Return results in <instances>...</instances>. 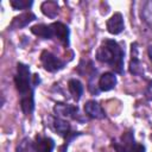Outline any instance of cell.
I'll return each mask as SVG.
<instances>
[{"label":"cell","mask_w":152,"mask_h":152,"mask_svg":"<svg viewBox=\"0 0 152 152\" xmlns=\"http://www.w3.org/2000/svg\"><path fill=\"white\" fill-rule=\"evenodd\" d=\"M14 84L20 96V107L23 113L26 116L31 115L34 109V84L32 81L28 65L20 62L17 64Z\"/></svg>","instance_id":"6da1fadb"},{"label":"cell","mask_w":152,"mask_h":152,"mask_svg":"<svg viewBox=\"0 0 152 152\" xmlns=\"http://www.w3.org/2000/svg\"><path fill=\"white\" fill-rule=\"evenodd\" d=\"M96 59L108 64L115 72L124 71V50L113 39H104L96 51Z\"/></svg>","instance_id":"7a4b0ae2"},{"label":"cell","mask_w":152,"mask_h":152,"mask_svg":"<svg viewBox=\"0 0 152 152\" xmlns=\"http://www.w3.org/2000/svg\"><path fill=\"white\" fill-rule=\"evenodd\" d=\"M40 62L44 66V69L49 72H56V71H59L61 69L64 68L65 65V62L61 61L59 58H57L55 55H52L51 52L44 50L42 53H40Z\"/></svg>","instance_id":"3957f363"},{"label":"cell","mask_w":152,"mask_h":152,"mask_svg":"<svg viewBox=\"0 0 152 152\" xmlns=\"http://www.w3.org/2000/svg\"><path fill=\"white\" fill-rule=\"evenodd\" d=\"M50 26H51L53 37L57 38L65 48H68L69 44H70V40H69V37H70L69 27L65 24L61 23V21H55V23L50 24Z\"/></svg>","instance_id":"277c9868"},{"label":"cell","mask_w":152,"mask_h":152,"mask_svg":"<svg viewBox=\"0 0 152 152\" xmlns=\"http://www.w3.org/2000/svg\"><path fill=\"white\" fill-rule=\"evenodd\" d=\"M53 112L56 115H58L61 118H70V119H75V120L80 115L77 106L66 104V103H62V102H57L53 106Z\"/></svg>","instance_id":"5b68a950"},{"label":"cell","mask_w":152,"mask_h":152,"mask_svg":"<svg viewBox=\"0 0 152 152\" xmlns=\"http://www.w3.org/2000/svg\"><path fill=\"white\" fill-rule=\"evenodd\" d=\"M107 31L110 34H119L124 31L125 24H124V18L120 12L114 13L108 20H107Z\"/></svg>","instance_id":"8992f818"},{"label":"cell","mask_w":152,"mask_h":152,"mask_svg":"<svg viewBox=\"0 0 152 152\" xmlns=\"http://www.w3.org/2000/svg\"><path fill=\"white\" fill-rule=\"evenodd\" d=\"M36 20V15L32 12H25L21 13L17 17H14L8 26L10 30H17V28H23L25 26H27L31 21Z\"/></svg>","instance_id":"52a82bcc"},{"label":"cell","mask_w":152,"mask_h":152,"mask_svg":"<svg viewBox=\"0 0 152 152\" xmlns=\"http://www.w3.org/2000/svg\"><path fill=\"white\" fill-rule=\"evenodd\" d=\"M84 112L88 116L93 118V119H104L106 118V113L102 109V107L94 100L87 101L84 104Z\"/></svg>","instance_id":"ba28073f"},{"label":"cell","mask_w":152,"mask_h":152,"mask_svg":"<svg viewBox=\"0 0 152 152\" xmlns=\"http://www.w3.org/2000/svg\"><path fill=\"white\" fill-rule=\"evenodd\" d=\"M116 86V76L110 72H103L99 78V89L102 91H109Z\"/></svg>","instance_id":"9c48e42d"},{"label":"cell","mask_w":152,"mask_h":152,"mask_svg":"<svg viewBox=\"0 0 152 152\" xmlns=\"http://www.w3.org/2000/svg\"><path fill=\"white\" fill-rule=\"evenodd\" d=\"M34 148L36 152H52L55 148V141L49 137L37 135L34 141Z\"/></svg>","instance_id":"30bf717a"},{"label":"cell","mask_w":152,"mask_h":152,"mask_svg":"<svg viewBox=\"0 0 152 152\" xmlns=\"http://www.w3.org/2000/svg\"><path fill=\"white\" fill-rule=\"evenodd\" d=\"M132 59L129 62V72L133 75H140L142 74V65L141 62L138 58V44H132Z\"/></svg>","instance_id":"8fae6325"},{"label":"cell","mask_w":152,"mask_h":152,"mask_svg":"<svg viewBox=\"0 0 152 152\" xmlns=\"http://www.w3.org/2000/svg\"><path fill=\"white\" fill-rule=\"evenodd\" d=\"M31 32L43 39H51L53 38V34H52V30H51V26L50 25H45V24H37V25H33L31 27Z\"/></svg>","instance_id":"7c38bea8"},{"label":"cell","mask_w":152,"mask_h":152,"mask_svg":"<svg viewBox=\"0 0 152 152\" xmlns=\"http://www.w3.org/2000/svg\"><path fill=\"white\" fill-rule=\"evenodd\" d=\"M68 88H69V91H70V94L72 95L74 100H76V101H78V100L81 99V96L83 95V86H82V83H81L78 80H76V78L69 80V82H68Z\"/></svg>","instance_id":"4fadbf2b"},{"label":"cell","mask_w":152,"mask_h":152,"mask_svg":"<svg viewBox=\"0 0 152 152\" xmlns=\"http://www.w3.org/2000/svg\"><path fill=\"white\" fill-rule=\"evenodd\" d=\"M40 10L43 14H45L49 18H55L59 12V7L56 1H44L40 6Z\"/></svg>","instance_id":"5bb4252c"},{"label":"cell","mask_w":152,"mask_h":152,"mask_svg":"<svg viewBox=\"0 0 152 152\" xmlns=\"http://www.w3.org/2000/svg\"><path fill=\"white\" fill-rule=\"evenodd\" d=\"M53 128L59 135L64 138L70 133V124L62 118H56L53 120Z\"/></svg>","instance_id":"9a60e30c"},{"label":"cell","mask_w":152,"mask_h":152,"mask_svg":"<svg viewBox=\"0 0 152 152\" xmlns=\"http://www.w3.org/2000/svg\"><path fill=\"white\" fill-rule=\"evenodd\" d=\"M33 151H36L34 142H32L28 138H24L17 147V152H33Z\"/></svg>","instance_id":"2e32d148"},{"label":"cell","mask_w":152,"mask_h":152,"mask_svg":"<svg viewBox=\"0 0 152 152\" xmlns=\"http://www.w3.org/2000/svg\"><path fill=\"white\" fill-rule=\"evenodd\" d=\"M10 4L14 10H28L33 5V1L32 0L30 1L28 0H11Z\"/></svg>","instance_id":"e0dca14e"},{"label":"cell","mask_w":152,"mask_h":152,"mask_svg":"<svg viewBox=\"0 0 152 152\" xmlns=\"http://www.w3.org/2000/svg\"><path fill=\"white\" fill-rule=\"evenodd\" d=\"M134 144H135V141H134V135L132 132H126L121 135V145H124L127 148V151H129V148Z\"/></svg>","instance_id":"ac0fdd59"},{"label":"cell","mask_w":152,"mask_h":152,"mask_svg":"<svg viewBox=\"0 0 152 152\" xmlns=\"http://www.w3.org/2000/svg\"><path fill=\"white\" fill-rule=\"evenodd\" d=\"M128 152H145V146L141 144H134Z\"/></svg>","instance_id":"d6986e66"},{"label":"cell","mask_w":152,"mask_h":152,"mask_svg":"<svg viewBox=\"0 0 152 152\" xmlns=\"http://www.w3.org/2000/svg\"><path fill=\"white\" fill-rule=\"evenodd\" d=\"M147 52H148V57H150V59L152 61V46H150V48H148Z\"/></svg>","instance_id":"ffe728a7"},{"label":"cell","mask_w":152,"mask_h":152,"mask_svg":"<svg viewBox=\"0 0 152 152\" xmlns=\"http://www.w3.org/2000/svg\"><path fill=\"white\" fill-rule=\"evenodd\" d=\"M151 138H152V135H151Z\"/></svg>","instance_id":"44dd1931"}]
</instances>
